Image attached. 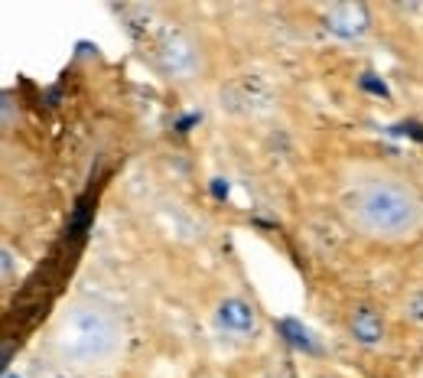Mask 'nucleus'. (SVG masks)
<instances>
[{"instance_id": "nucleus-1", "label": "nucleus", "mask_w": 423, "mask_h": 378, "mask_svg": "<svg viewBox=\"0 0 423 378\" xmlns=\"http://www.w3.org/2000/svg\"><path fill=\"white\" fill-rule=\"evenodd\" d=\"M348 222L375 241H407L423 229V196L397 173L371 170L346 193Z\"/></svg>"}, {"instance_id": "nucleus-2", "label": "nucleus", "mask_w": 423, "mask_h": 378, "mask_svg": "<svg viewBox=\"0 0 423 378\" xmlns=\"http://www.w3.org/2000/svg\"><path fill=\"white\" fill-rule=\"evenodd\" d=\"M53 349L69 369L101 372L124 352V323L105 300L82 297L55 317Z\"/></svg>"}, {"instance_id": "nucleus-3", "label": "nucleus", "mask_w": 423, "mask_h": 378, "mask_svg": "<svg viewBox=\"0 0 423 378\" xmlns=\"http://www.w3.org/2000/svg\"><path fill=\"white\" fill-rule=\"evenodd\" d=\"M160 56H163V62H166V69L173 72V75H189V72H193V65H196L193 46H189L183 36H166Z\"/></svg>"}]
</instances>
